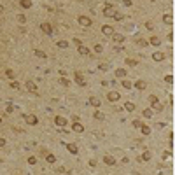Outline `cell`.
Here are the masks:
<instances>
[{
  "label": "cell",
  "instance_id": "26",
  "mask_svg": "<svg viewBox=\"0 0 175 175\" xmlns=\"http://www.w3.org/2000/svg\"><path fill=\"white\" fill-rule=\"evenodd\" d=\"M163 21H165L166 25H172V23H173V19H172V14H165V16H163Z\"/></svg>",
  "mask_w": 175,
  "mask_h": 175
},
{
  "label": "cell",
  "instance_id": "3",
  "mask_svg": "<svg viewBox=\"0 0 175 175\" xmlns=\"http://www.w3.org/2000/svg\"><path fill=\"white\" fill-rule=\"evenodd\" d=\"M77 23L81 25V26H91V18H88V16H79L77 18Z\"/></svg>",
  "mask_w": 175,
  "mask_h": 175
},
{
  "label": "cell",
  "instance_id": "45",
  "mask_svg": "<svg viewBox=\"0 0 175 175\" xmlns=\"http://www.w3.org/2000/svg\"><path fill=\"white\" fill-rule=\"evenodd\" d=\"M165 81L168 82V84H172V82H173V77H172V75H166V77H165Z\"/></svg>",
  "mask_w": 175,
  "mask_h": 175
},
{
  "label": "cell",
  "instance_id": "29",
  "mask_svg": "<svg viewBox=\"0 0 175 175\" xmlns=\"http://www.w3.org/2000/svg\"><path fill=\"white\" fill-rule=\"evenodd\" d=\"M142 116H144V117H147V119H149V117H152V110H151V109H145V110L142 112Z\"/></svg>",
  "mask_w": 175,
  "mask_h": 175
},
{
  "label": "cell",
  "instance_id": "10",
  "mask_svg": "<svg viewBox=\"0 0 175 175\" xmlns=\"http://www.w3.org/2000/svg\"><path fill=\"white\" fill-rule=\"evenodd\" d=\"M54 123H56L58 126H61V128L67 126V119H65L63 116H56V117H54Z\"/></svg>",
  "mask_w": 175,
  "mask_h": 175
},
{
  "label": "cell",
  "instance_id": "30",
  "mask_svg": "<svg viewBox=\"0 0 175 175\" xmlns=\"http://www.w3.org/2000/svg\"><path fill=\"white\" fill-rule=\"evenodd\" d=\"M35 56H39V58H47V54L44 53V51H40V49H35Z\"/></svg>",
  "mask_w": 175,
  "mask_h": 175
},
{
  "label": "cell",
  "instance_id": "47",
  "mask_svg": "<svg viewBox=\"0 0 175 175\" xmlns=\"http://www.w3.org/2000/svg\"><path fill=\"white\" fill-rule=\"evenodd\" d=\"M5 109H7V112H12V110H14V107H12V103H7V107H5Z\"/></svg>",
  "mask_w": 175,
  "mask_h": 175
},
{
  "label": "cell",
  "instance_id": "25",
  "mask_svg": "<svg viewBox=\"0 0 175 175\" xmlns=\"http://www.w3.org/2000/svg\"><path fill=\"white\" fill-rule=\"evenodd\" d=\"M46 161H47L49 165L56 163V156H54V154H47V156H46Z\"/></svg>",
  "mask_w": 175,
  "mask_h": 175
},
{
  "label": "cell",
  "instance_id": "44",
  "mask_svg": "<svg viewBox=\"0 0 175 175\" xmlns=\"http://www.w3.org/2000/svg\"><path fill=\"white\" fill-rule=\"evenodd\" d=\"M145 28H147V30H154V25L149 21V23H145Z\"/></svg>",
  "mask_w": 175,
  "mask_h": 175
},
{
  "label": "cell",
  "instance_id": "16",
  "mask_svg": "<svg viewBox=\"0 0 175 175\" xmlns=\"http://www.w3.org/2000/svg\"><path fill=\"white\" fill-rule=\"evenodd\" d=\"M103 163L109 165V166H114V165H116V159H114L112 156H105V158H103Z\"/></svg>",
  "mask_w": 175,
  "mask_h": 175
},
{
  "label": "cell",
  "instance_id": "11",
  "mask_svg": "<svg viewBox=\"0 0 175 175\" xmlns=\"http://www.w3.org/2000/svg\"><path fill=\"white\" fill-rule=\"evenodd\" d=\"M77 51H79L81 56H88L89 54V47H86V46H77Z\"/></svg>",
  "mask_w": 175,
  "mask_h": 175
},
{
  "label": "cell",
  "instance_id": "49",
  "mask_svg": "<svg viewBox=\"0 0 175 175\" xmlns=\"http://www.w3.org/2000/svg\"><path fill=\"white\" fill-rule=\"evenodd\" d=\"M74 44H75V46H82V42H81V40H79V39H77V37H75V39H74Z\"/></svg>",
  "mask_w": 175,
  "mask_h": 175
},
{
  "label": "cell",
  "instance_id": "27",
  "mask_svg": "<svg viewBox=\"0 0 175 175\" xmlns=\"http://www.w3.org/2000/svg\"><path fill=\"white\" fill-rule=\"evenodd\" d=\"M93 116H95V119H98V121H103V119H105V114H102L100 110H96Z\"/></svg>",
  "mask_w": 175,
  "mask_h": 175
},
{
  "label": "cell",
  "instance_id": "51",
  "mask_svg": "<svg viewBox=\"0 0 175 175\" xmlns=\"http://www.w3.org/2000/svg\"><path fill=\"white\" fill-rule=\"evenodd\" d=\"M56 172H58V173H65V172H67V170H65V168H63V166H61V168H58Z\"/></svg>",
  "mask_w": 175,
  "mask_h": 175
},
{
  "label": "cell",
  "instance_id": "41",
  "mask_svg": "<svg viewBox=\"0 0 175 175\" xmlns=\"http://www.w3.org/2000/svg\"><path fill=\"white\" fill-rule=\"evenodd\" d=\"M140 126H142V121L135 119V121H133V128H140Z\"/></svg>",
  "mask_w": 175,
  "mask_h": 175
},
{
  "label": "cell",
  "instance_id": "7",
  "mask_svg": "<svg viewBox=\"0 0 175 175\" xmlns=\"http://www.w3.org/2000/svg\"><path fill=\"white\" fill-rule=\"evenodd\" d=\"M119 98H121V96H119L117 91H109V93H107V100H109V102H119Z\"/></svg>",
  "mask_w": 175,
  "mask_h": 175
},
{
  "label": "cell",
  "instance_id": "53",
  "mask_svg": "<svg viewBox=\"0 0 175 175\" xmlns=\"http://www.w3.org/2000/svg\"><path fill=\"white\" fill-rule=\"evenodd\" d=\"M0 123H2V119H0Z\"/></svg>",
  "mask_w": 175,
  "mask_h": 175
},
{
  "label": "cell",
  "instance_id": "50",
  "mask_svg": "<svg viewBox=\"0 0 175 175\" xmlns=\"http://www.w3.org/2000/svg\"><path fill=\"white\" fill-rule=\"evenodd\" d=\"M72 121H74V123H79V116H72Z\"/></svg>",
  "mask_w": 175,
  "mask_h": 175
},
{
  "label": "cell",
  "instance_id": "1",
  "mask_svg": "<svg viewBox=\"0 0 175 175\" xmlns=\"http://www.w3.org/2000/svg\"><path fill=\"white\" fill-rule=\"evenodd\" d=\"M149 102H151L152 109H154V110H158V112H161L163 109H165V107H163V103L158 100V96H156V95H151V96H149Z\"/></svg>",
  "mask_w": 175,
  "mask_h": 175
},
{
  "label": "cell",
  "instance_id": "36",
  "mask_svg": "<svg viewBox=\"0 0 175 175\" xmlns=\"http://www.w3.org/2000/svg\"><path fill=\"white\" fill-rule=\"evenodd\" d=\"M126 65L128 67H137V60H126Z\"/></svg>",
  "mask_w": 175,
  "mask_h": 175
},
{
  "label": "cell",
  "instance_id": "43",
  "mask_svg": "<svg viewBox=\"0 0 175 175\" xmlns=\"http://www.w3.org/2000/svg\"><path fill=\"white\" fill-rule=\"evenodd\" d=\"M5 145H7V140H5V138H2V137H0V147H5Z\"/></svg>",
  "mask_w": 175,
  "mask_h": 175
},
{
  "label": "cell",
  "instance_id": "35",
  "mask_svg": "<svg viewBox=\"0 0 175 175\" xmlns=\"http://www.w3.org/2000/svg\"><path fill=\"white\" fill-rule=\"evenodd\" d=\"M112 19H116V21H121V19H123V14H121V12H116L114 16H112Z\"/></svg>",
  "mask_w": 175,
  "mask_h": 175
},
{
  "label": "cell",
  "instance_id": "4",
  "mask_svg": "<svg viewBox=\"0 0 175 175\" xmlns=\"http://www.w3.org/2000/svg\"><path fill=\"white\" fill-rule=\"evenodd\" d=\"M102 33L107 35V37H112L116 32H114V28H112L110 25H103V26H102Z\"/></svg>",
  "mask_w": 175,
  "mask_h": 175
},
{
  "label": "cell",
  "instance_id": "14",
  "mask_svg": "<svg viewBox=\"0 0 175 175\" xmlns=\"http://www.w3.org/2000/svg\"><path fill=\"white\" fill-rule=\"evenodd\" d=\"M152 60H154V61H163V60H165V54L159 53V51H156V53L152 54Z\"/></svg>",
  "mask_w": 175,
  "mask_h": 175
},
{
  "label": "cell",
  "instance_id": "19",
  "mask_svg": "<svg viewBox=\"0 0 175 175\" xmlns=\"http://www.w3.org/2000/svg\"><path fill=\"white\" fill-rule=\"evenodd\" d=\"M19 5L23 7V9H30L32 7V0H19Z\"/></svg>",
  "mask_w": 175,
  "mask_h": 175
},
{
  "label": "cell",
  "instance_id": "20",
  "mask_svg": "<svg viewBox=\"0 0 175 175\" xmlns=\"http://www.w3.org/2000/svg\"><path fill=\"white\" fill-rule=\"evenodd\" d=\"M133 86L137 88V89H140V91H142V89H145V88H147V84H145V81H137V82H135Z\"/></svg>",
  "mask_w": 175,
  "mask_h": 175
},
{
  "label": "cell",
  "instance_id": "42",
  "mask_svg": "<svg viewBox=\"0 0 175 175\" xmlns=\"http://www.w3.org/2000/svg\"><path fill=\"white\" fill-rule=\"evenodd\" d=\"M11 88H12V89H19V84H18L16 81H12V82H11Z\"/></svg>",
  "mask_w": 175,
  "mask_h": 175
},
{
  "label": "cell",
  "instance_id": "32",
  "mask_svg": "<svg viewBox=\"0 0 175 175\" xmlns=\"http://www.w3.org/2000/svg\"><path fill=\"white\" fill-rule=\"evenodd\" d=\"M5 75H7V77H9V79H14V75H16V74H14V70H11V68H7V70H5Z\"/></svg>",
  "mask_w": 175,
  "mask_h": 175
},
{
  "label": "cell",
  "instance_id": "5",
  "mask_svg": "<svg viewBox=\"0 0 175 175\" xmlns=\"http://www.w3.org/2000/svg\"><path fill=\"white\" fill-rule=\"evenodd\" d=\"M103 14H105V18H112L114 14H116V11H114L112 4H107V5H105V9H103Z\"/></svg>",
  "mask_w": 175,
  "mask_h": 175
},
{
  "label": "cell",
  "instance_id": "37",
  "mask_svg": "<svg viewBox=\"0 0 175 175\" xmlns=\"http://www.w3.org/2000/svg\"><path fill=\"white\" fill-rule=\"evenodd\" d=\"M131 86H133V84H131L130 81H123V88H126V89H131Z\"/></svg>",
  "mask_w": 175,
  "mask_h": 175
},
{
  "label": "cell",
  "instance_id": "39",
  "mask_svg": "<svg viewBox=\"0 0 175 175\" xmlns=\"http://www.w3.org/2000/svg\"><path fill=\"white\" fill-rule=\"evenodd\" d=\"M170 158H172V152L170 151H165L163 152V159H170Z\"/></svg>",
  "mask_w": 175,
  "mask_h": 175
},
{
  "label": "cell",
  "instance_id": "33",
  "mask_svg": "<svg viewBox=\"0 0 175 175\" xmlns=\"http://www.w3.org/2000/svg\"><path fill=\"white\" fill-rule=\"evenodd\" d=\"M95 53H103V46H102V44H96V46H95Z\"/></svg>",
  "mask_w": 175,
  "mask_h": 175
},
{
  "label": "cell",
  "instance_id": "18",
  "mask_svg": "<svg viewBox=\"0 0 175 175\" xmlns=\"http://www.w3.org/2000/svg\"><path fill=\"white\" fill-rule=\"evenodd\" d=\"M112 40L119 44V42H123V40H124V35H123V33H114V35H112Z\"/></svg>",
  "mask_w": 175,
  "mask_h": 175
},
{
  "label": "cell",
  "instance_id": "40",
  "mask_svg": "<svg viewBox=\"0 0 175 175\" xmlns=\"http://www.w3.org/2000/svg\"><path fill=\"white\" fill-rule=\"evenodd\" d=\"M28 163H30V165H37V158H35V156L28 158Z\"/></svg>",
  "mask_w": 175,
  "mask_h": 175
},
{
  "label": "cell",
  "instance_id": "17",
  "mask_svg": "<svg viewBox=\"0 0 175 175\" xmlns=\"http://www.w3.org/2000/svg\"><path fill=\"white\" fill-rule=\"evenodd\" d=\"M116 77H117V79H124L126 77V70L124 68H117V70H116Z\"/></svg>",
  "mask_w": 175,
  "mask_h": 175
},
{
  "label": "cell",
  "instance_id": "12",
  "mask_svg": "<svg viewBox=\"0 0 175 175\" xmlns=\"http://www.w3.org/2000/svg\"><path fill=\"white\" fill-rule=\"evenodd\" d=\"M147 42L151 44V46H159V44H161V39H159V37H156V35H152V37H151Z\"/></svg>",
  "mask_w": 175,
  "mask_h": 175
},
{
  "label": "cell",
  "instance_id": "31",
  "mask_svg": "<svg viewBox=\"0 0 175 175\" xmlns=\"http://www.w3.org/2000/svg\"><path fill=\"white\" fill-rule=\"evenodd\" d=\"M58 47L67 49V47H68V42H67V40H60V42H58Z\"/></svg>",
  "mask_w": 175,
  "mask_h": 175
},
{
  "label": "cell",
  "instance_id": "38",
  "mask_svg": "<svg viewBox=\"0 0 175 175\" xmlns=\"http://www.w3.org/2000/svg\"><path fill=\"white\" fill-rule=\"evenodd\" d=\"M18 21H19L21 25H23L25 21H26V16H25V14H19V16H18Z\"/></svg>",
  "mask_w": 175,
  "mask_h": 175
},
{
  "label": "cell",
  "instance_id": "9",
  "mask_svg": "<svg viewBox=\"0 0 175 175\" xmlns=\"http://www.w3.org/2000/svg\"><path fill=\"white\" fill-rule=\"evenodd\" d=\"M25 88L30 93H37V84H35L33 81H26V84H25Z\"/></svg>",
  "mask_w": 175,
  "mask_h": 175
},
{
  "label": "cell",
  "instance_id": "24",
  "mask_svg": "<svg viewBox=\"0 0 175 175\" xmlns=\"http://www.w3.org/2000/svg\"><path fill=\"white\" fill-rule=\"evenodd\" d=\"M140 131H142L144 135H149V133H151V128H149L147 124H144V123H142V126H140Z\"/></svg>",
  "mask_w": 175,
  "mask_h": 175
},
{
  "label": "cell",
  "instance_id": "48",
  "mask_svg": "<svg viewBox=\"0 0 175 175\" xmlns=\"http://www.w3.org/2000/svg\"><path fill=\"white\" fill-rule=\"evenodd\" d=\"M98 67H100V70H107V68H109V67H107V65H105V63H100V65H98Z\"/></svg>",
  "mask_w": 175,
  "mask_h": 175
},
{
  "label": "cell",
  "instance_id": "8",
  "mask_svg": "<svg viewBox=\"0 0 175 175\" xmlns=\"http://www.w3.org/2000/svg\"><path fill=\"white\" fill-rule=\"evenodd\" d=\"M40 30L46 33V35H51V33H53V26H51L49 23H42V25H40Z\"/></svg>",
  "mask_w": 175,
  "mask_h": 175
},
{
  "label": "cell",
  "instance_id": "13",
  "mask_svg": "<svg viewBox=\"0 0 175 175\" xmlns=\"http://www.w3.org/2000/svg\"><path fill=\"white\" fill-rule=\"evenodd\" d=\"M89 105H93V107L98 109V107L102 105V102H100V98H96V96H91V98H89Z\"/></svg>",
  "mask_w": 175,
  "mask_h": 175
},
{
  "label": "cell",
  "instance_id": "46",
  "mask_svg": "<svg viewBox=\"0 0 175 175\" xmlns=\"http://www.w3.org/2000/svg\"><path fill=\"white\" fill-rule=\"evenodd\" d=\"M123 4H124L126 7H131V5H133V2H131V0H123Z\"/></svg>",
  "mask_w": 175,
  "mask_h": 175
},
{
  "label": "cell",
  "instance_id": "2",
  "mask_svg": "<svg viewBox=\"0 0 175 175\" xmlns=\"http://www.w3.org/2000/svg\"><path fill=\"white\" fill-rule=\"evenodd\" d=\"M23 117H25V123H26V124H30V126H35L39 123V117H37V116H33V114H25Z\"/></svg>",
  "mask_w": 175,
  "mask_h": 175
},
{
  "label": "cell",
  "instance_id": "15",
  "mask_svg": "<svg viewBox=\"0 0 175 175\" xmlns=\"http://www.w3.org/2000/svg\"><path fill=\"white\" fill-rule=\"evenodd\" d=\"M72 130L77 131V133H82V131H84V126L81 124V123H74V124H72Z\"/></svg>",
  "mask_w": 175,
  "mask_h": 175
},
{
  "label": "cell",
  "instance_id": "21",
  "mask_svg": "<svg viewBox=\"0 0 175 175\" xmlns=\"http://www.w3.org/2000/svg\"><path fill=\"white\" fill-rule=\"evenodd\" d=\"M67 149H68V152H72V154H77V145L75 144H67Z\"/></svg>",
  "mask_w": 175,
  "mask_h": 175
},
{
  "label": "cell",
  "instance_id": "52",
  "mask_svg": "<svg viewBox=\"0 0 175 175\" xmlns=\"http://www.w3.org/2000/svg\"><path fill=\"white\" fill-rule=\"evenodd\" d=\"M0 12H4V5L2 4H0Z\"/></svg>",
  "mask_w": 175,
  "mask_h": 175
},
{
  "label": "cell",
  "instance_id": "34",
  "mask_svg": "<svg viewBox=\"0 0 175 175\" xmlns=\"http://www.w3.org/2000/svg\"><path fill=\"white\" fill-rule=\"evenodd\" d=\"M137 44H138V46H142V47H144V46H149V42H147V40H144V39H138V40H137Z\"/></svg>",
  "mask_w": 175,
  "mask_h": 175
},
{
  "label": "cell",
  "instance_id": "22",
  "mask_svg": "<svg viewBox=\"0 0 175 175\" xmlns=\"http://www.w3.org/2000/svg\"><path fill=\"white\" fill-rule=\"evenodd\" d=\"M60 84H61V86H65V88H68V86H70V81H68V79L65 77V75H61V77H60Z\"/></svg>",
  "mask_w": 175,
  "mask_h": 175
},
{
  "label": "cell",
  "instance_id": "6",
  "mask_svg": "<svg viewBox=\"0 0 175 175\" xmlns=\"http://www.w3.org/2000/svg\"><path fill=\"white\" fill-rule=\"evenodd\" d=\"M74 79H75V82L79 84V86H86V79H84V75L81 74V72H75V75H74Z\"/></svg>",
  "mask_w": 175,
  "mask_h": 175
},
{
  "label": "cell",
  "instance_id": "28",
  "mask_svg": "<svg viewBox=\"0 0 175 175\" xmlns=\"http://www.w3.org/2000/svg\"><path fill=\"white\" fill-rule=\"evenodd\" d=\"M140 159H142V161H149V159H151V152H149V151H145L144 154H142V158H140Z\"/></svg>",
  "mask_w": 175,
  "mask_h": 175
},
{
  "label": "cell",
  "instance_id": "23",
  "mask_svg": "<svg viewBox=\"0 0 175 175\" xmlns=\"http://www.w3.org/2000/svg\"><path fill=\"white\" fill-rule=\"evenodd\" d=\"M124 109H126L128 112H133V110H135V103H131V102H126V103H124Z\"/></svg>",
  "mask_w": 175,
  "mask_h": 175
}]
</instances>
